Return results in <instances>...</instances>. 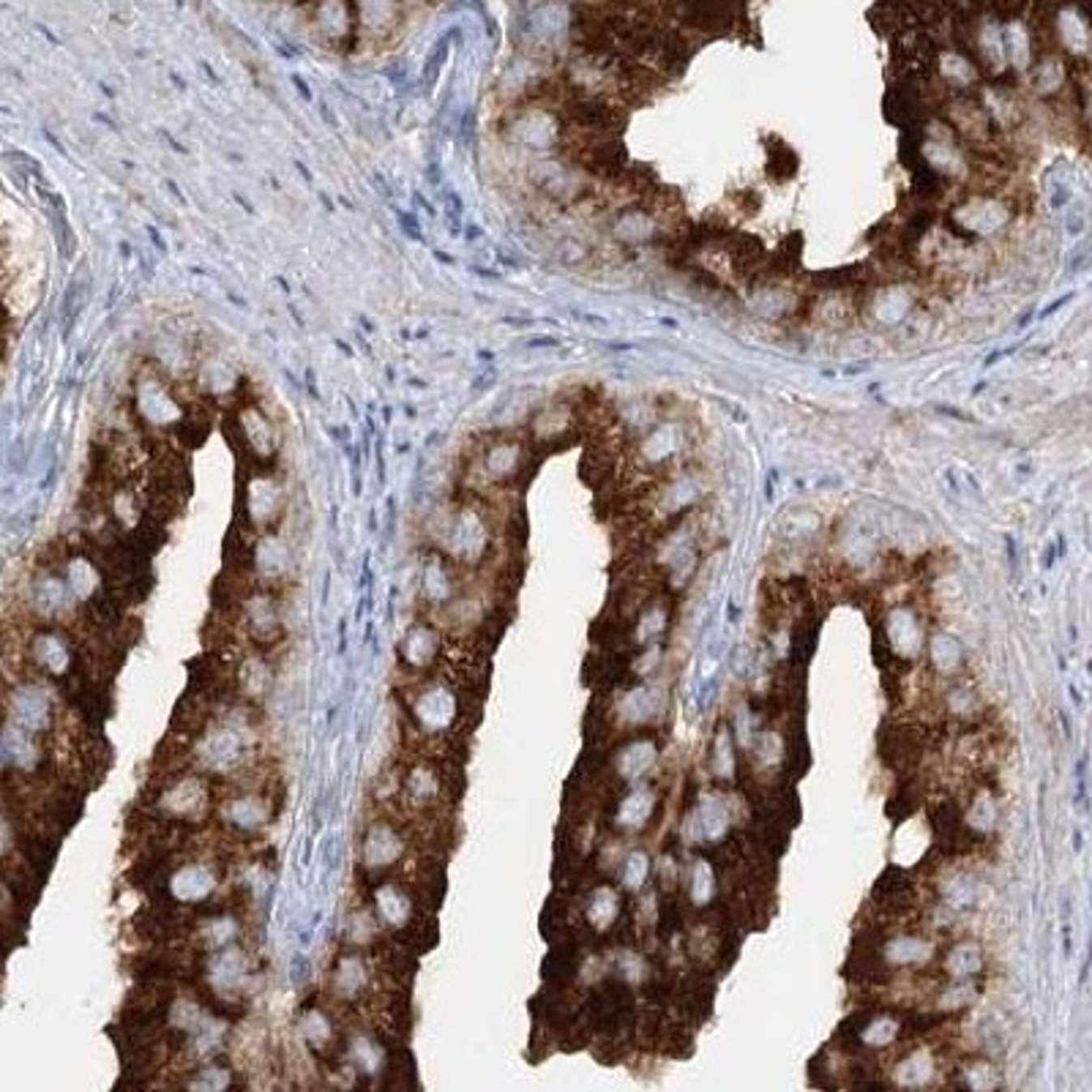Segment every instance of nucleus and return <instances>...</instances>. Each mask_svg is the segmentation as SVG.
<instances>
[{
	"label": "nucleus",
	"mask_w": 1092,
	"mask_h": 1092,
	"mask_svg": "<svg viewBox=\"0 0 1092 1092\" xmlns=\"http://www.w3.org/2000/svg\"><path fill=\"white\" fill-rule=\"evenodd\" d=\"M36 604H39V609L47 612V615L63 609V604H66L63 582H58L55 577H44L39 585H36Z\"/></svg>",
	"instance_id": "obj_19"
},
{
	"label": "nucleus",
	"mask_w": 1092,
	"mask_h": 1092,
	"mask_svg": "<svg viewBox=\"0 0 1092 1092\" xmlns=\"http://www.w3.org/2000/svg\"><path fill=\"white\" fill-rule=\"evenodd\" d=\"M241 683L252 697H260V694H265L271 688V669L263 661H257V658H249L241 669Z\"/></svg>",
	"instance_id": "obj_20"
},
{
	"label": "nucleus",
	"mask_w": 1092,
	"mask_h": 1092,
	"mask_svg": "<svg viewBox=\"0 0 1092 1092\" xmlns=\"http://www.w3.org/2000/svg\"><path fill=\"white\" fill-rule=\"evenodd\" d=\"M405 792L410 800H415V803H426V800L435 798V792H437V776L432 773L429 767H413L405 781Z\"/></svg>",
	"instance_id": "obj_17"
},
{
	"label": "nucleus",
	"mask_w": 1092,
	"mask_h": 1092,
	"mask_svg": "<svg viewBox=\"0 0 1092 1092\" xmlns=\"http://www.w3.org/2000/svg\"><path fill=\"white\" fill-rule=\"evenodd\" d=\"M49 219H52V230H55V238H58V249H61V257L71 260L74 257V230L69 227L66 211H61V208H52Z\"/></svg>",
	"instance_id": "obj_23"
},
{
	"label": "nucleus",
	"mask_w": 1092,
	"mask_h": 1092,
	"mask_svg": "<svg viewBox=\"0 0 1092 1092\" xmlns=\"http://www.w3.org/2000/svg\"><path fill=\"white\" fill-rule=\"evenodd\" d=\"M96 121H101V123H107V126H112V129H118V123L112 121L110 115H101V112H96Z\"/></svg>",
	"instance_id": "obj_50"
},
{
	"label": "nucleus",
	"mask_w": 1092,
	"mask_h": 1092,
	"mask_svg": "<svg viewBox=\"0 0 1092 1092\" xmlns=\"http://www.w3.org/2000/svg\"><path fill=\"white\" fill-rule=\"evenodd\" d=\"M503 323H505V325H519V328H522V325H533L535 320H530V317H505Z\"/></svg>",
	"instance_id": "obj_43"
},
{
	"label": "nucleus",
	"mask_w": 1092,
	"mask_h": 1092,
	"mask_svg": "<svg viewBox=\"0 0 1092 1092\" xmlns=\"http://www.w3.org/2000/svg\"><path fill=\"white\" fill-rule=\"evenodd\" d=\"M309 972H312L309 959H306L303 953H293V959H290V983L303 986L306 981H309Z\"/></svg>",
	"instance_id": "obj_28"
},
{
	"label": "nucleus",
	"mask_w": 1092,
	"mask_h": 1092,
	"mask_svg": "<svg viewBox=\"0 0 1092 1092\" xmlns=\"http://www.w3.org/2000/svg\"><path fill=\"white\" fill-rule=\"evenodd\" d=\"M429 172H432V175H426V178H429L432 183H440V170H437V164H432V170H429Z\"/></svg>",
	"instance_id": "obj_51"
},
{
	"label": "nucleus",
	"mask_w": 1092,
	"mask_h": 1092,
	"mask_svg": "<svg viewBox=\"0 0 1092 1092\" xmlns=\"http://www.w3.org/2000/svg\"><path fill=\"white\" fill-rule=\"evenodd\" d=\"M298 1027H301V1035L312 1046H325L328 1041H331V1032H333L331 1021H328V1016L323 1011H317V1008H309V1011L301 1016Z\"/></svg>",
	"instance_id": "obj_15"
},
{
	"label": "nucleus",
	"mask_w": 1092,
	"mask_h": 1092,
	"mask_svg": "<svg viewBox=\"0 0 1092 1092\" xmlns=\"http://www.w3.org/2000/svg\"><path fill=\"white\" fill-rule=\"evenodd\" d=\"M216 890V877L213 871L203 863H189L183 869H178L170 879V893L172 899L183 901V904H200L205 901Z\"/></svg>",
	"instance_id": "obj_5"
},
{
	"label": "nucleus",
	"mask_w": 1092,
	"mask_h": 1092,
	"mask_svg": "<svg viewBox=\"0 0 1092 1092\" xmlns=\"http://www.w3.org/2000/svg\"><path fill=\"white\" fill-rule=\"evenodd\" d=\"M208 803H211V795H208L205 781L197 776L181 779L161 795V809L170 817H203L208 811Z\"/></svg>",
	"instance_id": "obj_2"
},
{
	"label": "nucleus",
	"mask_w": 1092,
	"mask_h": 1092,
	"mask_svg": "<svg viewBox=\"0 0 1092 1092\" xmlns=\"http://www.w3.org/2000/svg\"><path fill=\"white\" fill-rule=\"evenodd\" d=\"M33 658H36V664H39V667L52 672V675H63V672L69 669V664H71L69 645H66L61 637H55V634H41V637H36Z\"/></svg>",
	"instance_id": "obj_12"
},
{
	"label": "nucleus",
	"mask_w": 1092,
	"mask_h": 1092,
	"mask_svg": "<svg viewBox=\"0 0 1092 1092\" xmlns=\"http://www.w3.org/2000/svg\"><path fill=\"white\" fill-rule=\"evenodd\" d=\"M320 115H323V118H325V123H328V126H331V129H333V131H336V129H339V121H336V115H333V112H331V107H328V104H325V101H320Z\"/></svg>",
	"instance_id": "obj_35"
},
{
	"label": "nucleus",
	"mask_w": 1092,
	"mask_h": 1092,
	"mask_svg": "<svg viewBox=\"0 0 1092 1092\" xmlns=\"http://www.w3.org/2000/svg\"><path fill=\"white\" fill-rule=\"evenodd\" d=\"M375 904L380 912V921L385 926H393V929H402L410 921V896L393 882H385V885L377 888L375 893Z\"/></svg>",
	"instance_id": "obj_8"
},
{
	"label": "nucleus",
	"mask_w": 1092,
	"mask_h": 1092,
	"mask_svg": "<svg viewBox=\"0 0 1092 1092\" xmlns=\"http://www.w3.org/2000/svg\"><path fill=\"white\" fill-rule=\"evenodd\" d=\"M445 590H448L445 574L440 568H426V593H429V598H443Z\"/></svg>",
	"instance_id": "obj_29"
},
{
	"label": "nucleus",
	"mask_w": 1092,
	"mask_h": 1092,
	"mask_svg": "<svg viewBox=\"0 0 1092 1092\" xmlns=\"http://www.w3.org/2000/svg\"><path fill=\"white\" fill-rule=\"evenodd\" d=\"M937 413H948L951 418H956V421H967V423L975 421V418H972V415L961 413V410H956V407H948V405H937Z\"/></svg>",
	"instance_id": "obj_32"
},
{
	"label": "nucleus",
	"mask_w": 1092,
	"mask_h": 1092,
	"mask_svg": "<svg viewBox=\"0 0 1092 1092\" xmlns=\"http://www.w3.org/2000/svg\"><path fill=\"white\" fill-rule=\"evenodd\" d=\"M571 314L577 320H582V323H590V325H598V328H607L609 323H607V317H601V314H593V312H579V309H571Z\"/></svg>",
	"instance_id": "obj_31"
},
{
	"label": "nucleus",
	"mask_w": 1092,
	"mask_h": 1092,
	"mask_svg": "<svg viewBox=\"0 0 1092 1092\" xmlns=\"http://www.w3.org/2000/svg\"><path fill=\"white\" fill-rule=\"evenodd\" d=\"M347 934H350V942H366L375 934V923H372V918L366 915V912H355L353 918H350V923H347Z\"/></svg>",
	"instance_id": "obj_27"
},
{
	"label": "nucleus",
	"mask_w": 1092,
	"mask_h": 1092,
	"mask_svg": "<svg viewBox=\"0 0 1092 1092\" xmlns=\"http://www.w3.org/2000/svg\"><path fill=\"white\" fill-rule=\"evenodd\" d=\"M350 1054H353L355 1065L361 1068L363 1073H377L383 1068V1049L372 1041V1038H355L353 1046H350Z\"/></svg>",
	"instance_id": "obj_18"
},
{
	"label": "nucleus",
	"mask_w": 1092,
	"mask_h": 1092,
	"mask_svg": "<svg viewBox=\"0 0 1092 1092\" xmlns=\"http://www.w3.org/2000/svg\"><path fill=\"white\" fill-rule=\"evenodd\" d=\"M860 271V268L855 265H847V268H836V271H822V273H817V282H819V287H833V290H839V287H847V284H852L855 282V273Z\"/></svg>",
	"instance_id": "obj_26"
},
{
	"label": "nucleus",
	"mask_w": 1092,
	"mask_h": 1092,
	"mask_svg": "<svg viewBox=\"0 0 1092 1092\" xmlns=\"http://www.w3.org/2000/svg\"><path fill=\"white\" fill-rule=\"evenodd\" d=\"M413 713H415V721L421 724L426 732H443L451 727V721L456 716V699L445 686H432V688H426V691H421V697L415 699Z\"/></svg>",
	"instance_id": "obj_3"
},
{
	"label": "nucleus",
	"mask_w": 1092,
	"mask_h": 1092,
	"mask_svg": "<svg viewBox=\"0 0 1092 1092\" xmlns=\"http://www.w3.org/2000/svg\"><path fill=\"white\" fill-rule=\"evenodd\" d=\"M852 1092H888L885 1087H882L879 1081H860V1084H855V1090Z\"/></svg>",
	"instance_id": "obj_37"
},
{
	"label": "nucleus",
	"mask_w": 1092,
	"mask_h": 1092,
	"mask_svg": "<svg viewBox=\"0 0 1092 1092\" xmlns=\"http://www.w3.org/2000/svg\"><path fill=\"white\" fill-rule=\"evenodd\" d=\"M249 617H252V626H254V631H257V634H271L276 628V609H273L271 598H268V595L254 598V601L249 604Z\"/></svg>",
	"instance_id": "obj_21"
},
{
	"label": "nucleus",
	"mask_w": 1092,
	"mask_h": 1092,
	"mask_svg": "<svg viewBox=\"0 0 1092 1092\" xmlns=\"http://www.w3.org/2000/svg\"><path fill=\"white\" fill-rule=\"evenodd\" d=\"M609 350H612V353H623V350H634V347H631V344H612Z\"/></svg>",
	"instance_id": "obj_54"
},
{
	"label": "nucleus",
	"mask_w": 1092,
	"mask_h": 1092,
	"mask_svg": "<svg viewBox=\"0 0 1092 1092\" xmlns=\"http://www.w3.org/2000/svg\"><path fill=\"white\" fill-rule=\"evenodd\" d=\"M1002 355H1011V350H997V353H991L989 358H986V363H983V366H991V363H997Z\"/></svg>",
	"instance_id": "obj_46"
},
{
	"label": "nucleus",
	"mask_w": 1092,
	"mask_h": 1092,
	"mask_svg": "<svg viewBox=\"0 0 1092 1092\" xmlns=\"http://www.w3.org/2000/svg\"><path fill=\"white\" fill-rule=\"evenodd\" d=\"M333 983L342 997H355V994H361V989L366 986V964L361 956H355V953L342 956L339 964H336V972H333Z\"/></svg>",
	"instance_id": "obj_13"
},
{
	"label": "nucleus",
	"mask_w": 1092,
	"mask_h": 1092,
	"mask_svg": "<svg viewBox=\"0 0 1092 1092\" xmlns=\"http://www.w3.org/2000/svg\"><path fill=\"white\" fill-rule=\"evenodd\" d=\"M1051 560H1054V549L1049 546V552H1046V557H1043V568H1051Z\"/></svg>",
	"instance_id": "obj_56"
},
{
	"label": "nucleus",
	"mask_w": 1092,
	"mask_h": 1092,
	"mask_svg": "<svg viewBox=\"0 0 1092 1092\" xmlns=\"http://www.w3.org/2000/svg\"><path fill=\"white\" fill-rule=\"evenodd\" d=\"M320 200H323V205L328 208V211H333V203L328 200V194H320Z\"/></svg>",
	"instance_id": "obj_57"
},
{
	"label": "nucleus",
	"mask_w": 1092,
	"mask_h": 1092,
	"mask_svg": "<svg viewBox=\"0 0 1092 1092\" xmlns=\"http://www.w3.org/2000/svg\"><path fill=\"white\" fill-rule=\"evenodd\" d=\"M167 186H170V191H172V194H175V197H178V203H186V197H183V191H181V189H178V183H175V181H172V178H167Z\"/></svg>",
	"instance_id": "obj_47"
},
{
	"label": "nucleus",
	"mask_w": 1092,
	"mask_h": 1092,
	"mask_svg": "<svg viewBox=\"0 0 1092 1092\" xmlns=\"http://www.w3.org/2000/svg\"><path fill=\"white\" fill-rule=\"evenodd\" d=\"M221 814L238 830H260L268 822V806L254 795L230 800Z\"/></svg>",
	"instance_id": "obj_10"
},
{
	"label": "nucleus",
	"mask_w": 1092,
	"mask_h": 1092,
	"mask_svg": "<svg viewBox=\"0 0 1092 1092\" xmlns=\"http://www.w3.org/2000/svg\"><path fill=\"white\" fill-rule=\"evenodd\" d=\"M241 751H243V743L235 729H216L203 743V749H200L205 767H213V770L233 767L238 757H241Z\"/></svg>",
	"instance_id": "obj_7"
},
{
	"label": "nucleus",
	"mask_w": 1092,
	"mask_h": 1092,
	"mask_svg": "<svg viewBox=\"0 0 1092 1092\" xmlns=\"http://www.w3.org/2000/svg\"><path fill=\"white\" fill-rule=\"evenodd\" d=\"M478 235H481V230H478V227H470V230H467V238H478Z\"/></svg>",
	"instance_id": "obj_58"
},
{
	"label": "nucleus",
	"mask_w": 1092,
	"mask_h": 1092,
	"mask_svg": "<svg viewBox=\"0 0 1092 1092\" xmlns=\"http://www.w3.org/2000/svg\"><path fill=\"white\" fill-rule=\"evenodd\" d=\"M246 972H249V964H246V956L241 948H224V951L216 953V959L211 961V969H208V981L219 994H233L243 986Z\"/></svg>",
	"instance_id": "obj_6"
},
{
	"label": "nucleus",
	"mask_w": 1092,
	"mask_h": 1092,
	"mask_svg": "<svg viewBox=\"0 0 1092 1092\" xmlns=\"http://www.w3.org/2000/svg\"><path fill=\"white\" fill-rule=\"evenodd\" d=\"M69 582H71L74 593H77L80 598H88L96 590V585H99V577H96V571L88 563H74L71 574H69Z\"/></svg>",
	"instance_id": "obj_24"
},
{
	"label": "nucleus",
	"mask_w": 1092,
	"mask_h": 1092,
	"mask_svg": "<svg viewBox=\"0 0 1092 1092\" xmlns=\"http://www.w3.org/2000/svg\"><path fill=\"white\" fill-rule=\"evenodd\" d=\"M372 181L377 183V189H380V194H383L385 200H391V197H393V194H391V186H388V183H383V178H380V172H375V175H372Z\"/></svg>",
	"instance_id": "obj_40"
},
{
	"label": "nucleus",
	"mask_w": 1092,
	"mask_h": 1092,
	"mask_svg": "<svg viewBox=\"0 0 1092 1092\" xmlns=\"http://www.w3.org/2000/svg\"><path fill=\"white\" fill-rule=\"evenodd\" d=\"M560 339L555 336H535V339H527V347H557Z\"/></svg>",
	"instance_id": "obj_34"
},
{
	"label": "nucleus",
	"mask_w": 1092,
	"mask_h": 1092,
	"mask_svg": "<svg viewBox=\"0 0 1092 1092\" xmlns=\"http://www.w3.org/2000/svg\"><path fill=\"white\" fill-rule=\"evenodd\" d=\"M161 137H164V140H167V142H170V145H172V148H175V151H178V153H189V151H186V148H183V145H181V142H178V140H175V137H172V134H167V131H161Z\"/></svg>",
	"instance_id": "obj_44"
},
{
	"label": "nucleus",
	"mask_w": 1092,
	"mask_h": 1092,
	"mask_svg": "<svg viewBox=\"0 0 1092 1092\" xmlns=\"http://www.w3.org/2000/svg\"><path fill=\"white\" fill-rule=\"evenodd\" d=\"M230 1081H233V1073H230L227 1068L208 1065L189 1081L186 1092H227Z\"/></svg>",
	"instance_id": "obj_16"
},
{
	"label": "nucleus",
	"mask_w": 1092,
	"mask_h": 1092,
	"mask_svg": "<svg viewBox=\"0 0 1092 1092\" xmlns=\"http://www.w3.org/2000/svg\"><path fill=\"white\" fill-rule=\"evenodd\" d=\"M1030 320H1032V309H1030V312H1024L1021 317H1019V328H1024V325H1027Z\"/></svg>",
	"instance_id": "obj_55"
},
{
	"label": "nucleus",
	"mask_w": 1092,
	"mask_h": 1092,
	"mask_svg": "<svg viewBox=\"0 0 1092 1092\" xmlns=\"http://www.w3.org/2000/svg\"><path fill=\"white\" fill-rule=\"evenodd\" d=\"M454 33H456V31H454ZM454 33H445L443 39H440V41L435 44V49L429 52V58H426V69H423V82H426V88L435 85L437 74H440V69H443V63H445V58H448V41H451V36H454Z\"/></svg>",
	"instance_id": "obj_25"
},
{
	"label": "nucleus",
	"mask_w": 1092,
	"mask_h": 1092,
	"mask_svg": "<svg viewBox=\"0 0 1092 1092\" xmlns=\"http://www.w3.org/2000/svg\"><path fill=\"white\" fill-rule=\"evenodd\" d=\"M437 653V637L435 631H429L426 626H413L405 634V642H402V658L410 667H429L432 658Z\"/></svg>",
	"instance_id": "obj_11"
},
{
	"label": "nucleus",
	"mask_w": 1092,
	"mask_h": 1092,
	"mask_svg": "<svg viewBox=\"0 0 1092 1092\" xmlns=\"http://www.w3.org/2000/svg\"><path fill=\"white\" fill-rule=\"evenodd\" d=\"M170 1019H172V1024H175L178 1030H189V1032H197L208 1021L205 1016L200 1013V1008L194 1005V1002H189V1000L175 1002V1005H172V1011H170Z\"/></svg>",
	"instance_id": "obj_22"
},
{
	"label": "nucleus",
	"mask_w": 1092,
	"mask_h": 1092,
	"mask_svg": "<svg viewBox=\"0 0 1092 1092\" xmlns=\"http://www.w3.org/2000/svg\"><path fill=\"white\" fill-rule=\"evenodd\" d=\"M235 934H238L235 918H213V921H205L200 926V939H203V945L211 948V951H224V948H230V942L235 939Z\"/></svg>",
	"instance_id": "obj_14"
},
{
	"label": "nucleus",
	"mask_w": 1092,
	"mask_h": 1092,
	"mask_svg": "<svg viewBox=\"0 0 1092 1092\" xmlns=\"http://www.w3.org/2000/svg\"><path fill=\"white\" fill-rule=\"evenodd\" d=\"M295 170L301 172V178H303L306 183H312V172H309V167H306L303 161H298V159H295Z\"/></svg>",
	"instance_id": "obj_45"
},
{
	"label": "nucleus",
	"mask_w": 1092,
	"mask_h": 1092,
	"mask_svg": "<svg viewBox=\"0 0 1092 1092\" xmlns=\"http://www.w3.org/2000/svg\"><path fill=\"white\" fill-rule=\"evenodd\" d=\"M11 718L22 732H41L47 729L52 707L49 697L39 686H19L11 694Z\"/></svg>",
	"instance_id": "obj_1"
},
{
	"label": "nucleus",
	"mask_w": 1092,
	"mask_h": 1092,
	"mask_svg": "<svg viewBox=\"0 0 1092 1092\" xmlns=\"http://www.w3.org/2000/svg\"><path fill=\"white\" fill-rule=\"evenodd\" d=\"M1071 298H1073V293H1068V295H1062V298H1057V301H1054V303H1051V306H1049V309H1043V312H1041V317H1049V314H1054V312H1057V309H1060V306H1062V303H1068V301H1071Z\"/></svg>",
	"instance_id": "obj_39"
},
{
	"label": "nucleus",
	"mask_w": 1092,
	"mask_h": 1092,
	"mask_svg": "<svg viewBox=\"0 0 1092 1092\" xmlns=\"http://www.w3.org/2000/svg\"><path fill=\"white\" fill-rule=\"evenodd\" d=\"M396 216H399V227L405 230L407 238H413V241H418V243H426V238H423V233H421V227H418V219H415L413 213L396 211Z\"/></svg>",
	"instance_id": "obj_30"
},
{
	"label": "nucleus",
	"mask_w": 1092,
	"mask_h": 1092,
	"mask_svg": "<svg viewBox=\"0 0 1092 1092\" xmlns=\"http://www.w3.org/2000/svg\"><path fill=\"white\" fill-rule=\"evenodd\" d=\"M200 66H203V71H205V74H208V77H211V80H216V82H219V74H216V71H213V69H211V66H208V63H205V61H203V63H200Z\"/></svg>",
	"instance_id": "obj_52"
},
{
	"label": "nucleus",
	"mask_w": 1092,
	"mask_h": 1092,
	"mask_svg": "<svg viewBox=\"0 0 1092 1092\" xmlns=\"http://www.w3.org/2000/svg\"><path fill=\"white\" fill-rule=\"evenodd\" d=\"M233 200H235V203H238V205H241V208H243V211H246V213H254V208H252V205H249V203H246V200H243V197H241V194H233Z\"/></svg>",
	"instance_id": "obj_49"
},
{
	"label": "nucleus",
	"mask_w": 1092,
	"mask_h": 1092,
	"mask_svg": "<svg viewBox=\"0 0 1092 1092\" xmlns=\"http://www.w3.org/2000/svg\"><path fill=\"white\" fill-rule=\"evenodd\" d=\"M293 85L301 91V96L306 101H314V96H312V91H309V85H306V80L303 77H298V74H293Z\"/></svg>",
	"instance_id": "obj_38"
},
{
	"label": "nucleus",
	"mask_w": 1092,
	"mask_h": 1092,
	"mask_svg": "<svg viewBox=\"0 0 1092 1092\" xmlns=\"http://www.w3.org/2000/svg\"><path fill=\"white\" fill-rule=\"evenodd\" d=\"M470 271H473V273H481V276H497L495 271H486V268H478V265H470Z\"/></svg>",
	"instance_id": "obj_53"
},
{
	"label": "nucleus",
	"mask_w": 1092,
	"mask_h": 1092,
	"mask_svg": "<svg viewBox=\"0 0 1092 1092\" xmlns=\"http://www.w3.org/2000/svg\"><path fill=\"white\" fill-rule=\"evenodd\" d=\"M495 377H497V375H495V369H486L481 377H478V380H473V391H484L486 385H492V383H495Z\"/></svg>",
	"instance_id": "obj_33"
},
{
	"label": "nucleus",
	"mask_w": 1092,
	"mask_h": 1092,
	"mask_svg": "<svg viewBox=\"0 0 1092 1092\" xmlns=\"http://www.w3.org/2000/svg\"><path fill=\"white\" fill-rule=\"evenodd\" d=\"M145 230H148V235H151V241H153V246H156V249H161V252L167 249V246H164V241H161V235H159V230H156L153 224H148Z\"/></svg>",
	"instance_id": "obj_42"
},
{
	"label": "nucleus",
	"mask_w": 1092,
	"mask_h": 1092,
	"mask_svg": "<svg viewBox=\"0 0 1092 1092\" xmlns=\"http://www.w3.org/2000/svg\"><path fill=\"white\" fill-rule=\"evenodd\" d=\"M36 746L31 743L28 732H22L19 727H6L0 732V762H9V765L19 767V770H31L36 765Z\"/></svg>",
	"instance_id": "obj_9"
},
{
	"label": "nucleus",
	"mask_w": 1092,
	"mask_h": 1092,
	"mask_svg": "<svg viewBox=\"0 0 1092 1092\" xmlns=\"http://www.w3.org/2000/svg\"><path fill=\"white\" fill-rule=\"evenodd\" d=\"M405 852V841L399 839V833L380 822V825H372L366 830L363 844H361V858L369 869H383V866H391L402 858Z\"/></svg>",
	"instance_id": "obj_4"
},
{
	"label": "nucleus",
	"mask_w": 1092,
	"mask_h": 1092,
	"mask_svg": "<svg viewBox=\"0 0 1092 1092\" xmlns=\"http://www.w3.org/2000/svg\"><path fill=\"white\" fill-rule=\"evenodd\" d=\"M435 257H437V260H440V263H443V265H451V263H454V257H451V254H445V252H440V249H435Z\"/></svg>",
	"instance_id": "obj_48"
},
{
	"label": "nucleus",
	"mask_w": 1092,
	"mask_h": 1092,
	"mask_svg": "<svg viewBox=\"0 0 1092 1092\" xmlns=\"http://www.w3.org/2000/svg\"><path fill=\"white\" fill-rule=\"evenodd\" d=\"M473 121H475L473 110H467L465 112V123H462V140H465V142H470V134H473Z\"/></svg>",
	"instance_id": "obj_36"
},
{
	"label": "nucleus",
	"mask_w": 1092,
	"mask_h": 1092,
	"mask_svg": "<svg viewBox=\"0 0 1092 1092\" xmlns=\"http://www.w3.org/2000/svg\"><path fill=\"white\" fill-rule=\"evenodd\" d=\"M9 828H6V822L0 819V855H3L6 849H9Z\"/></svg>",
	"instance_id": "obj_41"
}]
</instances>
